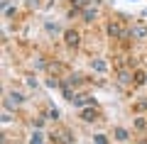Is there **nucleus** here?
<instances>
[{
    "instance_id": "obj_14",
    "label": "nucleus",
    "mask_w": 147,
    "mask_h": 144,
    "mask_svg": "<svg viewBox=\"0 0 147 144\" xmlns=\"http://www.w3.org/2000/svg\"><path fill=\"white\" fill-rule=\"evenodd\" d=\"M93 142H96V144H108V137H105V134H96Z\"/></svg>"
},
{
    "instance_id": "obj_7",
    "label": "nucleus",
    "mask_w": 147,
    "mask_h": 144,
    "mask_svg": "<svg viewBox=\"0 0 147 144\" xmlns=\"http://www.w3.org/2000/svg\"><path fill=\"white\" fill-rule=\"evenodd\" d=\"M96 115H98V113H96V108H81V117H84L86 122H93Z\"/></svg>"
},
{
    "instance_id": "obj_20",
    "label": "nucleus",
    "mask_w": 147,
    "mask_h": 144,
    "mask_svg": "<svg viewBox=\"0 0 147 144\" xmlns=\"http://www.w3.org/2000/svg\"><path fill=\"white\" fill-rule=\"evenodd\" d=\"M47 86H49V88H57V86H59V81H57V78H49Z\"/></svg>"
},
{
    "instance_id": "obj_5",
    "label": "nucleus",
    "mask_w": 147,
    "mask_h": 144,
    "mask_svg": "<svg viewBox=\"0 0 147 144\" xmlns=\"http://www.w3.org/2000/svg\"><path fill=\"white\" fill-rule=\"evenodd\" d=\"M108 34H110V37H115V39H118V37H123L120 22H113V20H110V22H108Z\"/></svg>"
},
{
    "instance_id": "obj_6",
    "label": "nucleus",
    "mask_w": 147,
    "mask_h": 144,
    "mask_svg": "<svg viewBox=\"0 0 147 144\" xmlns=\"http://www.w3.org/2000/svg\"><path fill=\"white\" fill-rule=\"evenodd\" d=\"M113 137H115L118 142H127V139H130V132H127L125 127H115L113 129Z\"/></svg>"
},
{
    "instance_id": "obj_3",
    "label": "nucleus",
    "mask_w": 147,
    "mask_h": 144,
    "mask_svg": "<svg viewBox=\"0 0 147 144\" xmlns=\"http://www.w3.org/2000/svg\"><path fill=\"white\" fill-rule=\"evenodd\" d=\"M22 100H25V98H22V93H15V90H12V93H7V100H5V108H15V105H20Z\"/></svg>"
},
{
    "instance_id": "obj_17",
    "label": "nucleus",
    "mask_w": 147,
    "mask_h": 144,
    "mask_svg": "<svg viewBox=\"0 0 147 144\" xmlns=\"http://www.w3.org/2000/svg\"><path fill=\"white\" fill-rule=\"evenodd\" d=\"M135 127H137V129H147V122L140 117V120H135Z\"/></svg>"
},
{
    "instance_id": "obj_18",
    "label": "nucleus",
    "mask_w": 147,
    "mask_h": 144,
    "mask_svg": "<svg viewBox=\"0 0 147 144\" xmlns=\"http://www.w3.org/2000/svg\"><path fill=\"white\" fill-rule=\"evenodd\" d=\"M32 125H34L37 129H42V125H44V117H37V120H32Z\"/></svg>"
},
{
    "instance_id": "obj_12",
    "label": "nucleus",
    "mask_w": 147,
    "mask_h": 144,
    "mask_svg": "<svg viewBox=\"0 0 147 144\" xmlns=\"http://www.w3.org/2000/svg\"><path fill=\"white\" fill-rule=\"evenodd\" d=\"M42 142H44V134L39 132V129H37V132L32 134V139H30V144H42Z\"/></svg>"
},
{
    "instance_id": "obj_16",
    "label": "nucleus",
    "mask_w": 147,
    "mask_h": 144,
    "mask_svg": "<svg viewBox=\"0 0 147 144\" xmlns=\"http://www.w3.org/2000/svg\"><path fill=\"white\" fill-rule=\"evenodd\" d=\"M71 5L74 7H86V5H88V0H71Z\"/></svg>"
},
{
    "instance_id": "obj_15",
    "label": "nucleus",
    "mask_w": 147,
    "mask_h": 144,
    "mask_svg": "<svg viewBox=\"0 0 147 144\" xmlns=\"http://www.w3.org/2000/svg\"><path fill=\"white\" fill-rule=\"evenodd\" d=\"M47 117H49V120H59V110H57V108H49Z\"/></svg>"
},
{
    "instance_id": "obj_22",
    "label": "nucleus",
    "mask_w": 147,
    "mask_h": 144,
    "mask_svg": "<svg viewBox=\"0 0 147 144\" xmlns=\"http://www.w3.org/2000/svg\"><path fill=\"white\" fill-rule=\"evenodd\" d=\"M140 144H147V142H140Z\"/></svg>"
},
{
    "instance_id": "obj_1",
    "label": "nucleus",
    "mask_w": 147,
    "mask_h": 144,
    "mask_svg": "<svg viewBox=\"0 0 147 144\" xmlns=\"http://www.w3.org/2000/svg\"><path fill=\"white\" fill-rule=\"evenodd\" d=\"M64 42H66L69 49H76V46L81 44V34L76 29H66V32H64Z\"/></svg>"
},
{
    "instance_id": "obj_19",
    "label": "nucleus",
    "mask_w": 147,
    "mask_h": 144,
    "mask_svg": "<svg viewBox=\"0 0 147 144\" xmlns=\"http://www.w3.org/2000/svg\"><path fill=\"white\" fill-rule=\"evenodd\" d=\"M137 110H147V98H140V103H137Z\"/></svg>"
},
{
    "instance_id": "obj_13",
    "label": "nucleus",
    "mask_w": 147,
    "mask_h": 144,
    "mask_svg": "<svg viewBox=\"0 0 147 144\" xmlns=\"http://www.w3.org/2000/svg\"><path fill=\"white\" fill-rule=\"evenodd\" d=\"M59 142H61V144H71V132H69V129H64V132H61V139H59Z\"/></svg>"
},
{
    "instance_id": "obj_23",
    "label": "nucleus",
    "mask_w": 147,
    "mask_h": 144,
    "mask_svg": "<svg viewBox=\"0 0 147 144\" xmlns=\"http://www.w3.org/2000/svg\"><path fill=\"white\" fill-rule=\"evenodd\" d=\"M145 83H147V81H145Z\"/></svg>"
},
{
    "instance_id": "obj_21",
    "label": "nucleus",
    "mask_w": 147,
    "mask_h": 144,
    "mask_svg": "<svg viewBox=\"0 0 147 144\" xmlns=\"http://www.w3.org/2000/svg\"><path fill=\"white\" fill-rule=\"evenodd\" d=\"M27 86H30V88H37V78L30 76V78H27Z\"/></svg>"
},
{
    "instance_id": "obj_4",
    "label": "nucleus",
    "mask_w": 147,
    "mask_h": 144,
    "mask_svg": "<svg viewBox=\"0 0 147 144\" xmlns=\"http://www.w3.org/2000/svg\"><path fill=\"white\" fill-rule=\"evenodd\" d=\"M76 108H86V105H93V98H88V95H74L71 100Z\"/></svg>"
},
{
    "instance_id": "obj_2",
    "label": "nucleus",
    "mask_w": 147,
    "mask_h": 144,
    "mask_svg": "<svg viewBox=\"0 0 147 144\" xmlns=\"http://www.w3.org/2000/svg\"><path fill=\"white\" fill-rule=\"evenodd\" d=\"M130 37H132V39H137V42L147 39V27L145 25H132L130 27Z\"/></svg>"
},
{
    "instance_id": "obj_10",
    "label": "nucleus",
    "mask_w": 147,
    "mask_h": 144,
    "mask_svg": "<svg viewBox=\"0 0 147 144\" xmlns=\"http://www.w3.org/2000/svg\"><path fill=\"white\" fill-rule=\"evenodd\" d=\"M118 78H120L123 86H130V83H132V73L130 71H120V73H118Z\"/></svg>"
},
{
    "instance_id": "obj_9",
    "label": "nucleus",
    "mask_w": 147,
    "mask_h": 144,
    "mask_svg": "<svg viewBox=\"0 0 147 144\" xmlns=\"http://www.w3.org/2000/svg\"><path fill=\"white\" fill-rule=\"evenodd\" d=\"M91 66H93L98 73H105V71H108V66H105V61H103V59H93V61H91Z\"/></svg>"
},
{
    "instance_id": "obj_8",
    "label": "nucleus",
    "mask_w": 147,
    "mask_h": 144,
    "mask_svg": "<svg viewBox=\"0 0 147 144\" xmlns=\"http://www.w3.org/2000/svg\"><path fill=\"white\" fill-rule=\"evenodd\" d=\"M96 15H98V10H96V7H91V5L84 7V20H86V22H93Z\"/></svg>"
},
{
    "instance_id": "obj_11",
    "label": "nucleus",
    "mask_w": 147,
    "mask_h": 144,
    "mask_svg": "<svg viewBox=\"0 0 147 144\" xmlns=\"http://www.w3.org/2000/svg\"><path fill=\"white\" fill-rule=\"evenodd\" d=\"M44 29H47L49 34H59V32H61V29H59V25H57V22H44Z\"/></svg>"
}]
</instances>
